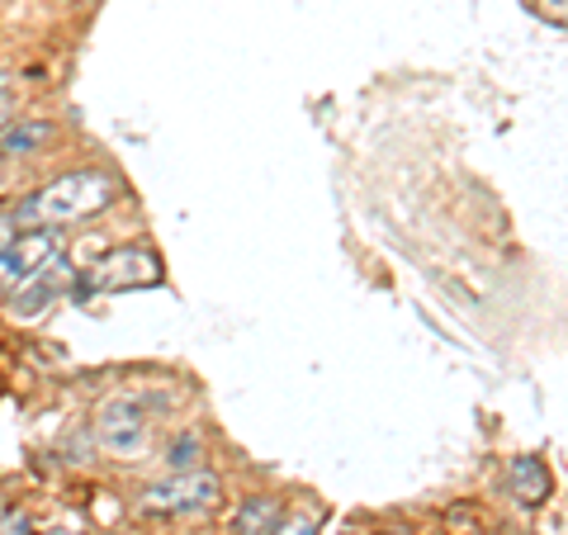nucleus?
<instances>
[{
    "label": "nucleus",
    "instance_id": "obj_1",
    "mask_svg": "<svg viewBox=\"0 0 568 535\" xmlns=\"http://www.w3.org/2000/svg\"><path fill=\"white\" fill-rule=\"evenodd\" d=\"M119 200V181L110 171H67L58 181H48L39 194H29V200L10 213L14 223L20 219H33V223H77V219H95Z\"/></svg>",
    "mask_w": 568,
    "mask_h": 535
},
{
    "label": "nucleus",
    "instance_id": "obj_2",
    "mask_svg": "<svg viewBox=\"0 0 568 535\" xmlns=\"http://www.w3.org/2000/svg\"><path fill=\"white\" fill-rule=\"evenodd\" d=\"M152 284H162V256L152 246H114L91 275L71 284V294H85V290L123 294V290H152Z\"/></svg>",
    "mask_w": 568,
    "mask_h": 535
},
{
    "label": "nucleus",
    "instance_id": "obj_3",
    "mask_svg": "<svg viewBox=\"0 0 568 535\" xmlns=\"http://www.w3.org/2000/svg\"><path fill=\"white\" fill-rule=\"evenodd\" d=\"M223 484L219 474L209 470H185V474H171L162 484H152L142 493V512H156V516H204L219 507Z\"/></svg>",
    "mask_w": 568,
    "mask_h": 535
},
{
    "label": "nucleus",
    "instance_id": "obj_4",
    "mask_svg": "<svg viewBox=\"0 0 568 535\" xmlns=\"http://www.w3.org/2000/svg\"><path fill=\"white\" fill-rule=\"evenodd\" d=\"M95 441L119 460H138L148 445V403L133 394H114L95 413Z\"/></svg>",
    "mask_w": 568,
    "mask_h": 535
},
{
    "label": "nucleus",
    "instance_id": "obj_5",
    "mask_svg": "<svg viewBox=\"0 0 568 535\" xmlns=\"http://www.w3.org/2000/svg\"><path fill=\"white\" fill-rule=\"evenodd\" d=\"M58 252H67V228H58V223H43V228H33V233H14V242L0 252V290L24 284Z\"/></svg>",
    "mask_w": 568,
    "mask_h": 535
},
{
    "label": "nucleus",
    "instance_id": "obj_6",
    "mask_svg": "<svg viewBox=\"0 0 568 535\" xmlns=\"http://www.w3.org/2000/svg\"><path fill=\"white\" fill-rule=\"evenodd\" d=\"M71 284H77V265L67 261V252H58L43 271H33L24 284H14L10 290V313L24 317V323H33V317H43L58 299L71 294Z\"/></svg>",
    "mask_w": 568,
    "mask_h": 535
},
{
    "label": "nucleus",
    "instance_id": "obj_7",
    "mask_svg": "<svg viewBox=\"0 0 568 535\" xmlns=\"http://www.w3.org/2000/svg\"><path fill=\"white\" fill-rule=\"evenodd\" d=\"M507 484H511V497H517L521 507H545L549 493H555V474L540 455H517L507 470Z\"/></svg>",
    "mask_w": 568,
    "mask_h": 535
},
{
    "label": "nucleus",
    "instance_id": "obj_8",
    "mask_svg": "<svg viewBox=\"0 0 568 535\" xmlns=\"http://www.w3.org/2000/svg\"><path fill=\"white\" fill-rule=\"evenodd\" d=\"M52 138H58V123L52 119H10L0 129V157H33Z\"/></svg>",
    "mask_w": 568,
    "mask_h": 535
},
{
    "label": "nucleus",
    "instance_id": "obj_9",
    "mask_svg": "<svg viewBox=\"0 0 568 535\" xmlns=\"http://www.w3.org/2000/svg\"><path fill=\"white\" fill-rule=\"evenodd\" d=\"M280 516H284V507L275 497H246L237 512V535H271Z\"/></svg>",
    "mask_w": 568,
    "mask_h": 535
},
{
    "label": "nucleus",
    "instance_id": "obj_10",
    "mask_svg": "<svg viewBox=\"0 0 568 535\" xmlns=\"http://www.w3.org/2000/svg\"><path fill=\"white\" fill-rule=\"evenodd\" d=\"M200 455H204V436H200V432H181V436L166 445V470H171V474L200 470Z\"/></svg>",
    "mask_w": 568,
    "mask_h": 535
},
{
    "label": "nucleus",
    "instance_id": "obj_11",
    "mask_svg": "<svg viewBox=\"0 0 568 535\" xmlns=\"http://www.w3.org/2000/svg\"><path fill=\"white\" fill-rule=\"evenodd\" d=\"M271 535H317V522L313 516H280Z\"/></svg>",
    "mask_w": 568,
    "mask_h": 535
},
{
    "label": "nucleus",
    "instance_id": "obj_12",
    "mask_svg": "<svg viewBox=\"0 0 568 535\" xmlns=\"http://www.w3.org/2000/svg\"><path fill=\"white\" fill-rule=\"evenodd\" d=\"M14 119V77L10 71H0V129Z\"/></svg>",
    "mask_w": 568,
    "mask_h": 535
},
{
    "label": "nucleus",
    "instance_id": "obj_13",
    "mask_svg": "<svg viewBox=\"0 0 568 535\" xmlns=\"http://www.w3.org/2000/svg\"><path fill=\"white\" fill-rule=\"evenodd\" d=\"M0 535H33V522L24 512H0Z\"/></svg>",
    "mask_w": 568,
    "mask_h": 535
},
{
    "label": "nucleus",
    "instance_id": "obj_14",
    "mask_svg": "<svg viewBox=\"0 0 568 535\" xmlns=\"http://www.w3.org/2000/svg\"><path fill=\"white\" fill-rule=\"evenodd\" d=\"M10 242H14V219H10V213H0V252H6Z\"/></svg>",
    "mask_w": 568,
    "mask_h": 535
},
{
    "label": "nucleus",
    "instance_id": "obj_15",
    "mask_svg": "<svg viewBox=\"0 0 568 535\" xmlns=\"http://www.w3.org/2000/svg\"><path fill=\"white\" fill-rule=\"evenodd\" d=\"M43 535H81V531H77V526H48Z\"/></svg>",
    "mask_w": 568,
    "mask_h": 535
},
{
    "label": "nucleus",
    "instance_id": "obj_16",
    "mask_svg": "<svg viewBox=\"0 0 568 535\" xmlns=\"http://www.w3.org/2000/svg\"><path fill=\"white\" fill-rule=\"evenodd\" d=\"M545 6H549V10H555V14H564V0H545Z\"/></svg>",
    "mask_w": 568,
    "mask_h": 535
},
{
    "label": "nucleus",
    "instance_id": "obj_17",
    "mask_svg": "<svg viewBox=\"0 0 568 535\" xmlns=\"http://www.w3.org/2000/svg\"><path fill=\"white\" fill-rule=\"evenodd\" d=\"M384 535H407V531H384Z\"/></svg>",
    "mask_w": 568,
    "mask_h": 535
},
{
    "label": "nucleus",
    "instance_id": "obj_18",
    "mask_svg": "<svg viewBox=\"0 0 568 535\" xmlns=\"http://www.w3.org/2000/svg\"><path fill=\"white\" fill-rule=\"evenodd\" d=\"M346 535H361V531H346Z\"/></svg>",
    "mask_w": 568,
    "mask_h": 535
}]
</instances>
